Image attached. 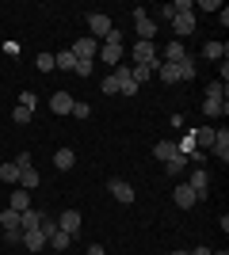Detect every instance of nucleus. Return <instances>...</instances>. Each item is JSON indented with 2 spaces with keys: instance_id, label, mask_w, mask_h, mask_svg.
Masks as SVG:
<instances>
[{
  "instance_id": "nucleus-10",
  "label": "nucleus",
  "mask_w": 229,
  "mask_h": 255,
  "mask_svg": "<svg viewBox=\"0 0 229 255\" xmlns=\"http://www.w3.org/2000/svg\"><path fill=\"white\" fill-rule=\"evenodd\" d=\"M115 80H119V92H122V96H138V80L130 76V69H126V65H119V69H115Z\"/></svg>"
},
{
  "instance_id": "nucleus-36",
  "label": "nucleus",
  "mask_w": 229,
  "mask_h": 255,
  "mask_svg": "<svg viewBox=\"0 0 229 255\" xmlns=\"http://www.w3.org/2000/svg\"><path fill=\"white\" fill-rule=\"evenodd\" d=\"M92 69H96V61H76V76H92Z\"/></svg>"
},
{
  "instance_id": "nucleus-22",
  "label": "nucleus",
  "mask_w": 229,
  "mask_h": 255,
  "mask_svg": "<svg viewBox=\"0 0 229 255\" xmlns=\"http://www.w3.org/2000/svg\"><path fill=\"white\" fill-rule=\"evenodd\" d=\"M210 145H214V129H210V126H199L195 129V149L203 152V149H210Z\"/></svg>"
},
{
  "instance_id": "nucleus-14",
  "label": "nucleus",
  "mask_w": 229,
  "mask_h": 255,
  "mask_svg": "<svg viewBox=\"0 0 229 255\" xmlns=\"http://www.w3.org/2000/svg\"><path fill=\"white\" fill-rule=\"evenodd\" d=\"M42 217H46V213L34 210V206H31V210H23V213H19V229H23V233H27V229H38V225H42Z\"/></svg>"
},
{
  "instance_id": "nucleus-31",
  "label": "nucleus",
  "mask_w": 229,
  "mask_h": 255,
  "mask_svg": "<svg viewBox=\"0 0 229 255\" xmlns=\"http://www.w3.org/2000/svg\"><path fill=\"white\" fill-rule=\"evenodd\" d=\"M38 233H42V236H46V244H50V236L57 233V221H54V217H42V225H38Z\"/></svg>"
},
{
  "instance_id": "nucleus-41",
  "label": "nucleus",
  "mask_w": 229,
  "mask_h": 255,
  "mask_svg": "<svg viewBox=\"0 0 229 255\" xmlns=\"http://www.w3.org/2000/svg\"><path fill=\"white\" fill-rule=\"evenodd\" d=\"M88 255H107V248H103V244H92V248H88Z\"/></svg>"
},
{
  "instance_id": "nucleus-28",
  "label": "nucleus",
  "mask_w": 229,
  "mask_h": 255,
  "mask_svg": "<svg viewBox=\"0 0 229 255\" xmlns=\"http://www.w3.org/2000/svg\"><path fill=\"white\" fill-rule=\"evenodd\" d=\"M229 92H226V84H222V80H210L207 84V99H226Z\"/></svg>"
},
{
  "instance_id": "nucleus-25",
  "label": "nucleus",
  "mask_w": 229,
  "mask_h": 255,
  "mask_svg": "<svg viewBox=\"0 0 229 255\" xmlns=\"http://www.w3.org/2000/svg\"><path fill=\"white\" fill-rule=\"evenodd\" d=\"M0 179L4 183H19V164L11 160V164H0Z\"/></svg>"
},
{
  "instance_id": "nucleus-21",
  "label": "nucleus",
  "mask_w": 229,
  "mask_h": 255,
  "mask_svg": "<svg viewBox=\"0 0 229 255\" xmlns=\"http://www.w3.org/2000/svg\"><path fill=\"white\" fill-rule=\"evenodd\" d=\"M153 156L161 160V164H164V160H168V156H176V141L161 137V141H157V145H153Z\"/></svg>"
},
{
  "instance_id": "nucleus-37",
  "label": "nucleus",
  "mask_w": 229,
  "mask_h": 255,
  "mask_svg": "<svg viewBox=\"0 0 229 255\" xmlns=\"http://www.w3.org/2000/svg\"><path fill=\"white\" fill-rule=\"evenodd\" d=\"M195 8H199V11H218V8H222V4H218V0H199Z\"/></svg>"
},
{
  "instance_id": "nucleus-27",
  "label": "nucleus",
  "mask_w": 229,
  "mask_h": 255,
  "mask_svg": "<svg viewBox=\"0 0 229 255\" xmlns=\"http://www.w3.org/2000/svg\"><path fill=\"white\" fill-rule=\"evenodd\" d=\"M69 244H73V236H69V233H61V229H57V233L50 236V248H57V252H65Z\"/></svg>"
},
{
  "instance_id": "nucleus-40",
  "label": "nucleus",
  "mask_w": 229,
  "mask_h": 255,
  "mask_svg": "<svg viewBox=\"0 0 229 255\" xmlns=\"http://www.w3.org/2000/svg\"><path fill=\"white\" fill-rule=\"evenodd\" d=\"M15 164H19V171L31 168V152H19V156H15Z\"/></svg>"
},
{
  "instance_id": "nucleus-35",
  "label": "nucleus",
  "mask_w": 229,
  "mask_h": 255,
  "mask_svg": "<svg viewBox=\"0 0 229 255\" xmlns=\"http://www.w3.org/2000/svg\"><path fill=\"white\" fill-rule=\"evenodd\" d=\"M38 69L50 73V69H54V53H38Z\"/></svg>"
},
{
  "instance_id": "nucleus-42",
  "label": "nucleus",
  "mask_w": 229,
  "mask_h": 255,
  "mask_svg": "<svg viewBox=\"0 0 229 255\" xmlns=\"http://www.w3.org/2000/svg\"><path fill=\"white\" fill-rule=\"evenodd\" d=\"M187 255H210V248H203V244H199V248H191Z\"/></svg>"
},
{
  "instance_id": "nucleus-15",
  "label": "nucleus",
  "mask_w": 229,
  "mask_h": 255,
  "mask_svg": "<svg viewBox=\"0 0 229 255\" xmlns=\"http://www.w3.org/2000/svg\"><path fill=\"white\" fill-rule=\"evenodd\" d=\"M161 61H168V65H180V61H187V50H184V42H168L164 46V57Z\"/></svg>"
},
{
  "instance_id": "nucleus-32",
  "label": "nucleus",
  "mask_w": 229,
  "mask_h": 255,
  "mask_svg": "<svg viewBox=\"0 0 229 255\" xmlns=\"http://www.w3.org/2000/svg\"><path fill=\"white\" fill-rule=\"evenodd\" d=\"M69 115H73V118H80V122H84V118L92 115V107H88V103H80V99H76V103H73V111H69Z\"/></svg>"
},
{
  "instance_id": "nucleus-1",
  "label": "nucleus",
  "mask_w": 229,
  "mask_h": 255,
  "mask_svg": "<svg viewBox=\"0 0 229 255\" xmlns=\"http://www.w3.org/2000/svg\"><path fill=\"white\" fill-rule=\"evenodd\" d=\"M134 27H138V38H142V42H153V38H157V23L149 19L145 8H134Z\"/></svg>"
},
{
  "instance_id": "nucleus-29",
  "label": "nucleus",
  "mask_w": 229,
  "mask_h": 255,
  "mask_svg": "<svg viewBox=\"0 0 229 255\" xmlns=\"http://www.w3.org/2000/svg\"><path fill=\"white\" fill-rule=\"evenodd\" d=\"M31 115H34V111H27V107L15 103V111H11V122H15V126H27V122H31Z\"/></svg>"
},
{
  "instance_id": "nucleus-8",
  "label": "nucleus",
  "mask_w": 229,
  "mask_h": 255,
  "mask_svg": "<svg viewBox=\"0 0 229 255\" xmlns=\"http://www.w3.org/2000/svg\"><path fill=\"white\" fill-rule=\"evenodd\" d=\"M172 202L180 206V210H191V206H199V194L191 191L187 183H180V187H176V191H172Z\"/></svg>"
},
{
  "instance_id": "nucleus-43",
  "label": "nucleus",
  "mask_w": 229,
  "mask_h": 255,
  "mask_svg": "<svg viewBox=\"0 0 229 255\" xmlns=\"http://www.w3.org/2000/svg\"><path fill=\"white\" fill-rule=\"evenodd\" d=\"M210 255H229V252H210Z\"/></svg>"
},
{
  "instance_id": "nucleus-2",
  "label": "nucleus",
  "mask_w": 229,
  "mask_h": 255,
  "mask_svg": "<svg viewBox=\"0 0 229 255\" xmlns=\"http://www.w3.org/2000/svg\"><path fill=\"white\" fill-rule=\"evenodd\" d=\"M69 53H73L76 61H92V57L99 53V42L92 38V34H88V38H76V42H69Z\"/></svg>"
},
{
  "instance_id": "nucleus-34",
  "label": "nucleus",
  "mask_w": 229,
  "mask_h": 255,
  "mask_svg": "<svg viewBox=\"0 0 229 255\" xmlns=\"http://www.w3.org/2000/svg\"><path fill=\"white\" fill-rule=\"evenodd\" d=\"M4 240L8 244H23V229H4Z\"/></svg>"
},
{
  "instance_id": "nucleus-39",
  "label": "nucleus",
  "mask_w": 229,
  "mask_h": 255,
  "mask_svg": "<svg viewBox=\"0 0 229 255\" xmlns=\"http://www.w3.org/2000/svg\"><path fill=\"white\" fill-rule=\"evenodd\" d=\"M161 19H164V23L176 19V8H172V4H164V8H161Z\"/></svg>"
},
{
  "instance_id": "nucleus-6",
  "label": "nucleus",
  "mask_w": 229,
  "mask_h": 255,
  "mask_svg": "<svg viewBox=\"0 0 229 255\" xmlns=\"http://www.w3.org/2000/svg\"><path fill=\"white\" fill-rule=\"evenodd\" d=\"M99 61L111 65V69H119L122 65V42H103L99 46Z\"/></svg>"
},
{
  "instance_id": "nucleus-11",
  "label": "nucleus",
  "mask_w": 229,
  "mask_h": 255,
  "mask_svg": "<svg viewBox=\"0 0 229 255\" xmlns=\"http://www.w3.org/2000/svg\"><path fill=\"white\" fill-rule=\"evenodd\" d=\"M187 187L203 198V194H207V187H210V171H207V168H195V171H191V179H187Z\"/></svg>"
},
{
  "instance_id": "nucleus-5",
  "label": "nucleus",
  "mask_w": 229,
  "mask_h": 255,
  "mask_svg": "<svg viewBox=\"0 0 229 255\" xmlns=\"http://www.w3.org/2000/svg\"><path fill=\"white\" fill-rule=\"evenodd\" d=\"M80 225H84L80 210H65L61 217H57V229H61V233H69V236H76V233H80Z\"/></svg>"
},
{
  "instance_id": "nucleus-13",
  "label": "nucleus",
  "mask_w": 229,
  "mask_h": 255,
  "mask_svg": "<svg viewBox=\"0 0 229 255\" xmlns=\"http://www.w3.org/2000/svg\"><path fill=\"white\" fill-rule=\"evenodd\" d=\"M8 210H15V213L31 210V191H23V187H15V191H11V198H8Z\"/></svg>"
},
{
  "instance_id": "nucleus-26",
  "label": "nucleus",
  "mask_w": 229,
  "mask_h": 255,
  "mask_svg": "<svg viewBox=\"0 0 229 255\" xmlns=\"http://www.w3.org/2000/svg\"><path fill=\"white\" fill-rule=\"evenodd\" d=\"M0 225H4V229H19V213L4 206V210H0Z\"/></svg>"
},
{
  "instance_id": "nucleus-23",
  "label": "nucleus",
  "mask_w": 229,
  "mask_h": 255,
  "mask_svg": "<svg viewBox=\"0 0 229 255\" xmlns=\"http://www.w3.org/2000/svg\"><path fill=\"white\" fill-rule=\"evenodd\" d=\"M38 183H42V179H38V171H34V168H23L19 171V187H23V191H34Z\"/></svg>"
},
{
  "instance_id": "nucleus-19",
  "label": "nucleus",
  "mask_w": 229,
  "mask_h": 255,
  "mask_svg": "<svg viewBox=\"0 0 229 255\" xmlns=\"http://www.w3.org/2000/svg\"><path fill=\"white\" fill-rule=\"evenodd\" d=\"M226 111H229L226 99H203V115L207 118H218V115H226Z\"/></svg>"
},
{
  "instance_id": "nucleus-38",
  "label": "nucleus",
  "mask_w": 229,
  "mask_h": 255,
  "mask_svg": "<svg viewBox=\"0 0 229 255\" xmlns=\"http://www.w3.org/2000/svg\"><path fill=\"white\" fill-rule=\"evenodd\" d=\"M172 8H176V15H180V11H195V4H191V0H176Z\"/></svg>"
},
{
  "instance_id": "nucleus-7",
  "label": "nucleus",
  "mask_w": 229,
  "mask_h": 255,
  "mask_svg": "<svg viewBox=\"0 0 229 255\" xmlns=\"http://www.w3.org/2000/svg\"><path fill=\"white\" fill-rule=\"evenodd\" d=\"M195 11H180V15H176L172 19V31H176V38H187V34L195 31Z\"/></svg>"
},
{
  "instance_id": "nucleus-9",
  "label": "nucleus",
  "mask_w": 229,
  "mask_h": 255,
  "mask_svg": "<svg viewBox=\"0 0 229 255\" xmlns=\"http://www.w3.org/2000/svg\"><path fill=\"white\" fill-rule=\"evenodd\" d=\"M210 152H214L222 164H229V129H214V145H210Z\"/></svg>"
},
{
  "instance_id": "nucleus-17",
  "label": "nucleus",
  "mask_w": 229,
  "mask_h": 255,
  "mask_svg": "<svg viewBox=\"0 0 229 255\" xmlns=\"http://www.w3.org/2000/svg\"><path fill=\"white\" fill-rule=\"evenodd\" d=\"M23 248H27V252H42V248H46V236L38 233V229H27V233H23Z\"/></svg>"
},
{
  "instance_id": "nucleus-12",
  "label": "nucleus",
  "mask_w": 229,
  "mask_h": 255,
  "mask_svg": "<svg viewBox=\"0 0 229 255\" xmlns=\"http://www.w3.org/2000/svg\"><path fill=\"white\" fill-rule=\"evenodd\" d=\"M73 103H76V99L69 96V92H54V96H50V111H54V115H69Z\"/></svg>"
},
{
  "instance_id": "nucleus-44",
  "label": "nucleus",
  "mask_w": 229,
  "mask_h": 255,
  "mask_svg": "<svg viewBox=\"0 0 229 255\" xmlns=\"http://www.w3.org/2000/svg\"><path fill=\"white\" fill-rule=\"evenodd\" d=\"M168 255H187V252H168Z\"/></svg>"
},
{
  "instance_id": "nucleus-18",
  "label": "nucleus",
  "mask_w": 229,
  "mask_h": 255,
  "mask_svg": "<svg viewBox=\"0 0 229 255\" xmlns=\"http://www.w3.org/2000/svg\"><path fill=\"white\" fill-rule=\"evenodd\" d=\"M73 164H76V152H73V149H57V152H54V168H57V171H69Z\"/></svg>"
},
{
  "instance_id": "nucleus-4",
  "label": "nucleus",
  "mask_w": 229,
  "mask_h": 255,
  "mask_svg": "<svg viewBox=\"0 0 229 255\" xmlns=\"http://www.w3.org/2000/svg\"><path fill=\"white\" fill-rule=\"evenodd\" d=\"M107 191H111V198H115V202H122V206L134 202V187H130L126 179H107Z\"/></svg>"
},
{
  "instance_id": "nucleus-33",
  "label": "nucleus",
  "mask_w": 229,
  "mask_h": 255,
  "mask_svg": "<svg viewBox=\"0 0 229 255\" xmlns=\"http://www.w3.org/2000/svg\"><path fill=\"white\" fill-rule=\"evenodd\" d=\"M19 107L34 111V107H38V96H34V92H19Z\"/></svg>"
},
{
  "instance_id": "nucleus-30",
  "label": "nucleus",
  "mask_w": 229,
  "mask_h": 255,
  "mask_svg": "<svg viewBox=\"0 0 229 255\" xmlns=\"http://www.w3.org/2000/svg\"><path fill=\"white\" fill-rule=\"evenodd\" d=\"M99 88H103V96H119V80H115V73L103 76V84H99Z\"/></svg>"
},
{
  "instance_id": "nucleus-24",
  "label": "nucleus",
  "mask_w": 229,
  "mask_h": 255,
  "mask_svg": "<svg viewBox=\"0 0 229 255\" xmlns=\"http://www.w3.org/2000/svg\"><path fill=\"white\" fill-rule=\"evenodd\" d=\"M184 168H187V156H180V152L164 160V171H168V175H180V171H184Z\"/></svg>"
},
{
  "instance_id": "nucleus-3",
  "label": "nucleus",
  "mask_w": 229,
  "mask_h": 255,
  "mask_svg": "<svg viewBox=\"0 0 229 255\" xmlns=\"http://www.w3.org/2000/svg\"><path fill=\"white\" fill-rule=\"evenodd\" d=\"M88 27H92V38H107L111 34V27H115V23L107 19V15H103V11H88Z\"/></svg>"
},
{
  "instance_id": "nucleus-16",
  "label": "nucleus",
  "mask_w": 229,
  "mask_h": 255,
  "mask_svg": "<svg viewBox=\"0 0 229 255\" xmlns=\"http://www.w3.org/2000/svg\"><path fill=\"white\" fill-rule=\"evenodd\" d=\"M226 53H229V42H207L203 46V57H207V61H226Z\"/></svg>"
},
{
  "instance_id": "nucleus-20",
  "label": "nucleus",
  "mask_w": 229,
  "mask_h": 255,
  "mask_svg": "<svg viewBox=\"0 0 229 255\" xmlns=\"http://www.w3.org/2000/svg\"><path fill=\"white\" fill-rule=\"evenodd\" d=\"M54 69H61V73H76V57H73L69 50L54 53Z\"/></svg>"
}]
</instances>
